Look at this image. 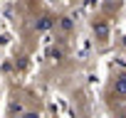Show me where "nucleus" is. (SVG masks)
Returning <instances> with one entry per match:
<instances>
[{
  "label": "nucleus",
  "mask_w": 126,
  "mask_h": 118,
  "mask_svg": "<svg viewBox=\"0 0 126 118\" xmlns=\"http://www.w3.org/2000/svg\"><path fill=\"white\" fill-rule=\"evenodd\" d=\"M25 118H40V116H37V113H27Z\"/></svg>",
  "instance_id": "2"
},
{
  "label": "nucleus",
  "mask_w": 126,
  "mask_h": 118,
  "mask_svg": "<svg viewBox=\"0 0 126 118\" xmlns=\"http://www.w3.org/2000/svg\"><path fill=\"white\" fill-rule=\"evenodd\" d=\"M114 91H116L119 96H126V76H119V79H116V84H114Z\"/></svg>",
  "instance_id": "1"
}]
</instances>
